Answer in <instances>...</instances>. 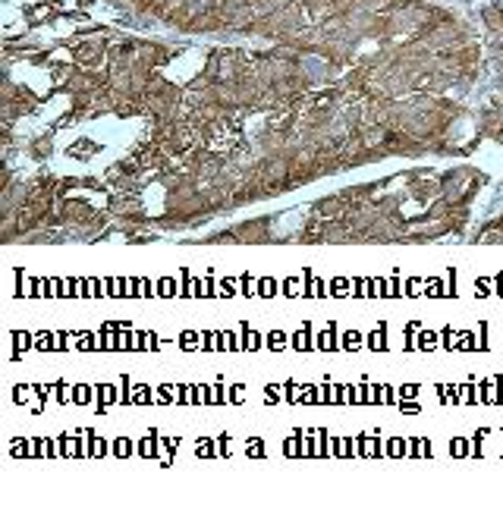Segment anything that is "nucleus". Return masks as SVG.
<instances>
[{"label":"nucleus","mask_w":503,"mask_h":509,"mask_svg":"<svg viewBox=\"0 0 503 509\" xmlns=\"http://www.w3.org/2000/svg\"><path fill=\"white\" fill-rule=\"evenodd\" d=\"M239 330H242V343H239V349L242 352H255V349H261V333L258 330H252V324H239Z\"/></svg>","instance_id":"1"},{"label":"nucleus","mask_w":503,"mask_h":509,"mask_svg":"<svg viewBox=\"0 0 503 509\" xmlns=\"http://www.w3.org/2000/svg\"><path fill=\"white\" fill-rule=\"evenodd\" d=\"M57 443H60V456H88V446H82L79 440H73L70 434H63Z\"/></svg>","instance_id":"2"},{"label":"nucleus","mask_w":503,"mask_h":509,"mask_svg":"<svg viewBox=\"0 0 503 509\" xmlns=\"http://www.w3.org/2000/svg\"><path fill=\"white\" fill-rule=\"evenodd\" d=\"M368 349L371 352H387V324H378V327H374V333L368 336Z\"/></svg>","instance_id":"3"},{"label":"nucleus","mask_w":503,"mask_h":509,"mask_svg":"<svg viewBox=\"0 0 503 509\" xmlns=\"http://www.w3.org/2000/svg\"><path fill=\"white\" fill-rule=\"evenodd\" d=\"M35 352H60V343H57V333L41 330L35 340Z\"/></svg>","instance_id":"4"},{"label":"nucleus","mask_w":503,"mask_h":509,"mask_svg":"<svg viewBox=\"0 0 503 509\" xmlns=\"http://www.w3.org/2000/svg\"><path fill=\"white\" fill-rule=\"evenodd\" d=\"M104 296V283L95 277H82V299H101Z\"/></svg>","instance_id":"5"},{"label":"nucleus","mask_w":503,"mask_h":509,"mask_svg":"<svg viewBox=\"0 0 503 509\" xmlns=\"http://www.w3.org/2000/svg\"><path fill=\"white\" fill-rule=\"evenodd\" d=\"M95 393H98V415H104L107 405H110V402H116V390H114V387H107V384H101Z\"/></svg>","instance_id":"6"},{"label":"nucleus","mask_w":503,"mask_h":509,"mask_svg":"<svg viewBox=\"0 0 503 509\" xmlns=\"http://www.w3.org/2000/svg\"><path fill=\"white\" fill-rule=\"evenodd\" d=\"M13 358H19L22 352H29L32 349V333L29 330H13Z\"/></svg>","instance_id":"7"},{"label":"nucleus","mask_w":503,"mask_h":509,"mask_svg":"<svg viewBox=\"0 0 503 509\" xmlns=\"http://www.w3.org/2000/svg\"><path fill=\"white\" fill-rule=\"evenodd\" d=\"M293 349L296 352H309L311 349V324H302L299 333L293 336Z\"/></svg>","instance_id":"8"},{"label":"nucleus","mask_w":503,"mask_h":509,"mask_svg":"<svg viewBox=\"0 0 503 509\" xmlns=\"http://www.w3.org/2000/svg\"><path fill=\"white\" fill-rule=\"evenodd\" d=\"M135 450H139V456H145V459H155V456H157V431H151L145 440H139Z\"/></svg>","instance_id":"9"},{"label":"nucleus","mask_w":503,"mask_h":509,"mask_svg":"<svg viewBox=\"0 0 503 509\" xmlns=\"http://www.w3.org/2000/svg\"><path fill=\"white\" fill-rule=\"evenodd\" d=\"M318 349H324V352L337 349V324H327V330L318 336Z\"/></svg>","instance_id":"10"},{"label":"nucleus","mask_w":503,"mask_h":509,"mask_svg":"<svg viewBox=\"0 0 503 509\" xmlns=\"http://www.w3.org/2000/svg\"><path fill=\"white\" fill-rule=\"evenodd\" d=\"M107 453H110V443L101 440V437H95L88 431V456H98V459H101V456H107Z\"/></svg>","instance_id":"11"},{"label":"nucleus","mask_w":503,"mask_h":509,"mask_svg":"<svg viewBox=\"0 0 503 509\" xmlns=\"http://www.w3.org/2000/svg\"><path fill=\"white\" fill-rule=\"evenodd\" d=\"M359 450H362V456H384L381 440H374V437H368V434L359 440Z\"/></svg>","instance_id":"12"},{"label":"nucleus","mask_w":503,"mask_h":509,"mask_svg":"<svg viewBox=\"0 0 503 509\" xmlns=\"http://www.w3.org/2000/svg\"><path fill=\"white\" fill-rule=\"evenodd\" d=\"M132 450H135V443H132V440H126V437H116L114 443H110V453H114V456H120V459L132 456Z\"/></svg>","instance_id":"13"},{"label":"nucleus","mask_w":503,"mask_h":509,"mask_svg":"<svg viewBox=\"0 0 503 509\" xmlns=\"http://www.w3.org/2000/svg\"><path fill=\"white\" fill-rule=\"evenodd\" d=\"M264 343H268V349H271V352H280V349L286 346V333L280 330V327H274V330L268 333V340H264Z\"/></svg>","instance_id":"14"},{"label":"nucleus","mask_w":503,"mask_h":509,"mask_svg":"<svg viewBox=\"0 0 503 509\" xmlns=\"http://www.w3.org/2000/svg\"><path fill=\"white\" fill-rule=\"evenodd\" d=\"M76 346H79V352H95V333H91V330H79V333H76Z\"/></svg>","instance_id":"15"},{"label":"nucleus","mask_w":503,"mask_h":509,"mask_svg":"<svg viewBox=\"0 0 503 509\" xmlns=\"http://www.w3.org/2000/svg\"><path fill=\"white\" fill-rule=\"evenodd\" d=\"M406 450H409V443L406 440H399V437H393V440H387V446H384V456H406Z\"/></svg>","instance_id":"16"},{"label":"nucleus","mask_w":503,"mask_h":509,"mask_svg":"<svg viewBox=\"0 0 503 509\" xmlns=\"http://www.w3.org/2000/svg\"><path fill=\"white\" fill-rule=\"evenodd\" d=\"M283 453H286V456H305V453H302V431H296V434L283 443Z\"/></svg>","instance_id":"17"},{"label":"nucleus","mask_w":503,"mask_h":509,"mask_svg":"<svg viewBox=\"0 0 503 509\" xmlns=\"http://www.w3.org/2000/svg\"><path fill=\"white\" fill-rule=\"evenodd\" d=\"M70 399L76 402V405H85L91 399V387H85V384H79V387H73L70 390Z\"/></svg>","instance_id":"18"},{"label":"nucleus","mask_w":503,"mask_h":509,"mask_svg":"<svg viewBox=\"0 0 503 509\" xmlns=\"http://www.w3.org/2000/svg\"><path fill=\"white\" fill-rule=\"evenodd\" d=\"M296 402H305V405L321 402V390H314V387H302V390H299V396H296Z\"/></svg>","instance_id":"19"},{"label":"nucleus","mask_w":503,"mask_h":509,"mask_svg":"<svg viewBox=\"0 0 503 509\" xmlns=\"http://www.w3.org/2000/svg\"><path fill=\"white\" fill-rule=\"evenodd\" d=\"M437 393H440V402L443 405H450V402H459V399H463V396H459V390H456V387H447V384H443V387H437Z\"/></svg>","instance_id":"20"},{"label":"nucleus","mask_w":503,"mask_h":509,"mask_svg":"<svg viewBox=\"0 0 503 509\" xmlns=\"http://www.w3.org/2000/svg\"><path fill=\"white\" fill-rule=\"evenodd\" d=\"M434 343H437V333H434V330H422V333H419V340H415V349L428 352Z\"/></svg>","instance_id":"21"},{"label":"nucleus","mask_w":503,"mask_h":509,"mask_svg":"<svg viewBox=\"0 0 503 509\" xmlns=\"http://www.w3.org/2000/svg\"><path fill=\"white\" fill-rule=\"evenodd\" d=\"M132 405H151V387H145V384L135 387V393H132Z\"/></svg>","instance_id":"22"},{"label":"nucleus","mask_w":503,"mask_h":509,"mask_svg":"<svg viewBox=\"0 0 503 509\" xmlns=\"http://www.w3.org/2000/svg\"><path fill=\"white\" fill-rule=\"evenodd\" d=\"M274 292H277V283L271 280V277H261V280H258V296H261V299H271Z\"/></svg>","instance_id":"23"},{"label":"nucleus","mask_w":503,"mask_h":509,"mask_svg":"<svg viewBox=\"0 0 503 509\" xmlns=\"http://www.w3.org/2000/svg\"><path fill=\"white\" fill-rule=\"evenodd\" d=\"M195 453H198L201 459H211V456H217V453H214V443H211L208 437H201L198 443H195Z\"/></svg>","instance_id":"24"},{"label":"nucleus","mask_w":503,"mask_h":509,"mask_svg":"<svg viewBox=\"0 0 503 509\" xmlns=\"http://www.w3.org/2000/svg\"><path fill=\"white\" fill-rule=\"evenodd\" d=\"M359 346H362V333H359V330H349V333L343 336V349L352 352V349H359Z\"/></svg>","instance_id":"25"},{"label":"nucleus","mask_w":503,"mask_h":509,"mask_svg":"<svg viewBox=\"0 0 503 509\" xmlns=\"http://www.w3.org/2000/svg\"><path fill=\"white\" fill-rule=\"evenodd\" d=\"M349 292V280L346 277H337L334 283H330V296H337V299H343Z\"/></svg>","instance_id":"26"},{"label":"nucleus","mask_w":503,"mask_h":509,"mask_svg":"<svg viewBox=\"0 0 503 509\" xmlns=\"http://www.w3.org/2000/svg\"><path fill=\"white\" fill-rule=\"evenodd\" d=\"M443 292H447V289H443V283H440L437 277H434V280H428V283H425V296H431V299H437V296H443Z\"/></svg>","instance_id":"27"},{"label":"nucleus","mask_w":503,"mask_h":509,"mask_svg":"<svg viewBox=\"0 0 503 509\" xmlns=\"http://www.w3.org/2000/svg\"><path fill=\"white\" fill-rule=\"evenodd\" d=\"M255 289H258V286L252 283V274H242V277H239V292H242L245 299H252V292H255Z\"/></svg>","instance_id":"28"},{"label":"nucleus","mask_w":503,"mask_h":509,"mask_svg":"<svg viewBox=\"0 0 503 509\" xmlns=\"http://www.w3.org/2000/svg\"><path fill=\"white\" fill-rule=\"evenodd\" d=\"M459 396L465 399V405H475V402H478V390H475V384H465L463 390H459Z\"/></svg>","instance_id":"29"},{"label":"nucleus","mask_w":503,"mask_h":509,"mask_svg":"<svg viewBox=\"0 0 503 509\" xmlns=\"http://www.w3.org/2000/svg\"><path fill=\"white\" fill-rule=\"evenodd\" d=\"M176 292V286H173V280L170 277H160V283H157V296H164V299H170Z\"/></svg>","instance_id":"30"},{"label":"nucleus","mask_w":503,"mask_h":509,"mask_svg":"<svg viewBox=\"0 0 503 509\" xmlns=\"http://www.w3.org/2000/svg\"><path fill=\"white\" fill-rule=\"evenodd\" d=\"M236 292H239V289H236V283H233V280H227V277L220 280V296H224V299H233Z\"/></svg>","instance_id":"31"},{"label":"nucleus","mask_w":503,"mask_h":509,"mask_svg":"<svg viewBox=\"0 0 503 509\" xmlns=\"http://www.w3.org/2000/svg\"><path fill=\"white\" fill-rule=\"evenodd\" d=\"M245 450H249V456H255V459H261V456H264V443H261L258 437H255V440H249V443H245Z\"/></svg>","instance_id":"32"},{"label":"nucleus","mask_w":503,"mask_h":509,"mask_svg":"<svg viewBox=\"0 0 503 509\" xmlns=\"http://www.w3.org/2000/svg\"><path fill=\"white\" fill-rule=\"evenodd\" d=\"M450 453H453V456H468V443H465V440H450Z\"/></svg>","instance_id":"33"},{"label":"nucleus","mask_w":503,"mask_h":509,"mask_svg":"<svg viewBox=\"0 0 503 509\" xmlns=\"http://www.w3.org/2000/svg\"><path fill=\"white\" fill-rule=\"evenodd\" d=\"M120 402H123V405H132V384H129V377H123V390H120Z\"/></svg>","instance_id":"34"},{"label":"nucleus","mask_w":503,"mask_h":509,"mask_svg":"<svg viewBox=\"0 0 503 509\" xmlns=\"http://www.w3.org/2000/svg\"><path fill=\"white\" fill-rule=\"evenodd\" d=\"M73 330H60L57 333V343H60V352H70V340H73Z\"/></svg>","instance_id":"35"},{"label":"nucleus","mask_w":503,"mask_h":509,"mask_svg":"<svg viewBox=\"0 0 503 509\" xmlns=\"http://www.w3.org/2000/svg\"><path fill=\"white\" fill-rule=\"evenodd\" d=\"M334 399H337V387H321V402L334 405Z\"/></svg>","instance_id":"36"},{"label":"nucleus","mask_w":503,"mask_h":509,"mask_svg":"<svg viewBox=\"0 0 503 509\" xmlns=\"http://www.w3.org/2000/svg\"><path fill=\"white\" fill-rule=\"evenodd\" d=\"M195 343H198V333H192V330H186V333L180 336V346H183V349H192Z\"/></svg>","instance_id":"37"},{"label":"nucleus","mask_w":503,"mask_h":509,"mask_svg":"<svg viewBox=\"0 0 503 509\" xmlns=\"http://www.w3.org/2000/svg\"><path fill=\"white\" fill-rule=\"evenodd\" d=\"M415 393H419V384H406V387H403V390H399L396 396H399V399H412Z\"/></svg>","instance_id":"38"},{"label":"nucleus","mask_w":503,"mask_h":509,"mask_svg":"<svg viewBox=\"0 0 503 509\" xmlns=\"http://www.w3.org/2000/svg\"><path fill=\"white\" fill-rule=\"evenodd\" d=\"M447 296H450V299H456V271H450V274H447Z\"/></svg>","instance_id":"39"},{"label":"nucleus","mask_w":503,"mask_h":509,"mask_svg":"<svg viewBox=\"0 0 503 509\" xmlns=\"http://www.w3.org/2000/svg\"><path fill=\"white\" fill-rule=\"evenodd\" d=\"M406 292H409V296H419V292H422V280H419V277H412V280L406 283Z\"/></svg>","instance_id":"40"},{"label":"nucleus","mask_w":503,"mask_h":509,"mask_svg":"<svg viewBox=\"0 0 503 509\" xmlns=\"http://www.w3.org/2000/svg\"><path fill=\"white\" fill-rule=\"evenodd\" d=\"M157 396H160V402H164V405H170V402H173V387H170V384H167V387H160V393H157Z\"/></svg>","instance_id":"41"},{"label":"nucleus","mask_w":503,"mask_h":509,"mask_svg":"<svg viewBox=\"0 0 503 509\" xmlns=\"http://www.w3.org/2000/svg\"><path fill=\"white\" fill-rule=\"evenodd\" d=\"M283 292H286V296H296V292H299V280H296V277H289V280L283 283Z\"/></svg>","instance_id":"42"},{"label":"nucleus","mask_w":503,"mask_h":509,"mask_svg":"<svg viewBox=\"0 0 503 509\" xmlns=\"http://www.w3.org/2000/svg\"><path fill=\"white\" fill-rule=\"evenodd\" d=\"M459 349L472 352V349H475V336H472V333H463V340H459Z\"/></svg>","instance_id":"43"},{"label":"nucleus","mask_w":503,"mask_h":509,"mask_svg":"<svg viewBox=\"0 0 503 509\" xmlns=\"http://www.w3.org/2000/svg\"><path fill=\"white\" fill-rule=\"evenodd\" d=\"M440 340H443V349H453V330H450V327L440 330Z\"/></svg>","instance_id":"44"},{"label":"nucleus","mask_w":503,"mask_h":509,"mask_svg":"<svg viewBox=\"0 0 503 509\" xmlns=\"http://www.w3.org/2000/svg\"><path fill=\"white\" fill-rule=\"evenodd\" d=\"M176 402L189 405V387H176Z\"/></svg>","instance_id":"45"},{"label":"nucleus","mask_w":503,"mask_h":509,"mask_svg":"<svg viewBox=\"0 0 503 509\" xmlns=\"http://www.w3.org/2000/svg\"><path fill=\"white\" fill-rule=\"evenodd\" d=\"M475 292H478V296H491V286H488V280H475Z\"/></svg>","instance_id":"46"},{"label":"nucleus","mask_w":503,"mask_h":509,"mask_svg":"<svg viewBox=\"0 0 503 509\" xmlns=\"http://www.w3.org/2000/svg\"><path fill=\"white\" fill-rule=\"evenodd\" d=\"M378 296H384V299L390 296V286H387V280H384V277H378Z\"/></svg>","instance_id":"47"},{"label":"nucleus","mask_w":503,"mask_h":509,"mask_svg":"<svg viewBox=\"0 0 503 509\" xmlns=\"http://www.w3.org/2000/svg\"><path fill=\"white\" fill-rule=\"evenodd\" d=\"M478 336H481V349H488V324H478Z\"/></svg>","instance_id":"48"},{"label":"nucleus","mask_w":503,"mask_h":509,"mask_svg":"<svg viewBox=\"0 0 503 509\" xmlns=\"http://www.w3.org/2000/svg\"><path fill=\"white\" fill-rule=\"evenodd\" d=\"M230 399H233V402H239V399H242V384H236L233 390H230Z\"/></svg>","instance_id":"49"},{"label":"nucleus","mask_w":503,"mask_h":509,"mask_svg":"<svg viewBox=\"0 0 503 509\" xmlns=\"http://www.w3.org/2000/svg\"><path fill=\"white\" fill-rule=\"evenodd\" d=\"M142 296H145V299L155 296V289H151V280H142Z\"/></svg>","instance_id":"50"},{"label":"nucleus","mask_w":503,"mask_h":509,"mask_svg":"<svg viewBox=\"0 0 503 509\" xmlns=\"http://www.w3.org/2000/svg\"><path fill=\"white\" fill-rule=\"evenodd\" d=\"M396 405H399L403 412H419V402H403V399H399Z\"/></svg>","instance_id":"51"},{"label":"nucleus","mask_w":503,"mask_h":509,"mask_svg":"<svg viewBox=\"0 0 503 509\" xmlns=\"http://www.w3.org/2000/svg\"><path fill=\"white\" fill-rule=\"evenodd\" d=\"M403 292V283H399V277H393V286H390V296H399Z\"/></svg>","instance_id":"52"},{"label":"nucleus","mask_w":503,"mask_h":509,"mask_svg":"<svg viewBox=\"0 0 503 509\" xmlns=\"http://www.w3.org/2000/svg\"><path fill=\"white\" fill-rule=\"evenodd\" d=\"M220 402H224V387L217 384V387H214V405H220Z\"/></svg>","instance_id":"53"},{"label":"nucleus","mask_w":503,"mask_h":509,"mask_svg":"<svg viewBox=\"0 0 503 509\" xmlns=\"http://www.w3.org/2000/svg\"><path fill=\"white\" fill-rule=\"evenodd\" d=\"M227 346H230V349H239V343H236L233 333H227Z\"/></svg>","instance_id":"54"},{"label":"nucleus","mask_w":503,"mask_h":509,"mask_svg":"<svg viewBox=\"0 0 503 509\" xmlns=\"http://www.w3.org/2000/svg\"><path fill=\"white\" fill-rule=\"evenodd\" d=\"M422 456H431V440H422Z\"/></svg>","instance_id":"55"},{"label":"nucleus","mask_w":503,"mask_h":509,"mask_svg":"<svg viewBox=\"0 0 503 509\" xmlns=\"http://www.w3.org/2000/svg\"><path fill=\"white\" fill-rule=\"evenodd\" d=\"M494 283H497V292H500V296H503V274H500V277L494 280Z\"/></svg>","instance_id":"56"},{"label":"nucleus","mask_w":503,"mask_h":509,"mask_svg":"<svg viewBox=\"0 0 503 509\" xmlns=\"http://www.w3.org/2000/svg\"><path fill=\"white\" fill-rule=\"evenodd\" d=\"M500 396H503V393H500Z\"/></svg>","instance_id":"57"}]
</instances>
